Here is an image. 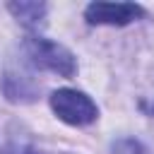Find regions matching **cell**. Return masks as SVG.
<instances>
[{
    "instance_id": "6da1fadb",
    "label": "cell",
    "mask_w": 154,
    "mask_h": 154,
    "mask_svg": "<svg viewBox=\"0 0 154 154\" xmlns=\"http://www.w3.org/2000/svg\"><path fill=\"white\" fill-rule=\"evenodd\" d=\"M24 51H26V58L41 67V70H48V72H55L60 77H72L77 72V60L75 55L55 43V41H48V38H38V36H31L26 38L24 43Z\"/></svg>"
},
{
    "instance_id": "277c9868",
    "label": "cell",
    "mask_w": 154,
    "mask_h": 154,
    "mask_svg": "<svg viewBox=\"0 0 154 154\" xmlns=\"http://www.w3.org/2000/svg\"><path fill=\"white\" fill-rule=\"evenodd\" d=\"M7 10L14 14V19L19 24H24L26 29H38L43 26L46 19V5L43 2H10Z\"/></svg>"
},
{
    "instance_id": "3957f363",
    "label": "cell",
    "mask_w": 154,
    "mask_h": 154,
    "mask_svg": "<svg viewBox=\"0 0 154 154\" xmlns=\"http://www.w3.org/2000/svg\"><path fill=\"white\" fill-rule=\"evenodd\" d=\"M142 14L144 10L135 2H91L84 10L89 24H111V26H125L140 19Z\"/></svg>"
},
{
    "instance_id": "7a4b0ae2",
    "label": "cell",
    "mask_w": 154,
    "mask_h": 154,
    "mask_svg": "<svg viewBox=\"0 0 154 154\" xmlns=\"http://www.w3.org/2000/svg\"><path fill=\"white\" fill-rule=\"evenodd\" d=\"M51 108L53 113L67 123V125H89L96 120L99 116V108L96 103L84 94V91H77V89H55L51 94Z\"/></svg>"
},
{
    "instance_id": "5b68a950",
    "label": "cell",
    "mask_w": 154,
    "mask_h": 154,
    "mask_svg": "<svg viewBox=\"0 0 154 154\" xmlns=\"http://www.w3.org/2000/svg\"><path fill=\"white\" fill-rule=\"evenodd\" d=\"M0 154H38V152H36V149H31V147H22V144H10V147L0 149Z\"/></svg>"
}]
</instances>
